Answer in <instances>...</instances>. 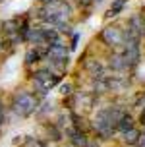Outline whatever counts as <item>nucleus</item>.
I'll return each instance as SVG.
<instances>
[{
	"instance_id": "obj_16",
	"label": "nucleus",
	"mask_w": 145,
	"mask_h": 147,
	"mask_svg": "<svg viewBox=\"0 0 145 147\" xmlns=\"http://www.w3.org/2000/svg\"><path fill=\"white\" fill-rule=\"evenodd\" d=\"M93 0H80V4H83V6H87V4H91Z\"/></svg>"
},
{
	"instance_id": "obj_11",
	"label": "nucleus",
	"mask_w": 145,
	"mask_h": 147,
	"mask_svg": "<svg viewBox=\"0 0 145 147\" xmlns=\"http://www.w3.org/2000/svg\"><path fill=\"white\" fill-rule=\"evenodd\" d=\"M110 66L114 68V70H126V62H124L122 54H114L110 58Z\"/></svg>"
},
{
	"instance_id": "obj_13",
	"label": "nucleus",
	"mask_w": 145,
	"mask_h": 147,
	"mask_svg": "<svg viewBox=\"0 0 145 147\" xmlns=\"http://www.w3.org/2000/svg\"><path fill=\"white\" fill-rule=\"evenodd\" d=\"M25 58H27V64H31V62H37V60H39V52L31 49V51L27 52V56H25Z\"/></svg>"
},
{
	"instance_id": "obj_8",
	"label": "nucleus",
	"mask_w": 145,
	"mask_h": 147,
	"mask_svg": "<svg viewBox=\"0 0 145 147\" xmlns=\"http://www.w3.org/2000/svg\"><path fill=\"white\" fill-rule=\"evenodd\" d=\"M68 136H70V140L76 147H85L87 145V140L85 136L80 132V130H68Z\"/></svg>"
},
{
	"instance_id": "obj_12",
	"label": "nucleus",
	"mask_w": 145,
	"mask_h": 147,
	"mask_svg": "<svg viewBox=\"0 0 145 147\" xmlns=\"http://www.w3.org/2000/svg\"><path fill=\"white\" fill-rule=\"evenodd\" d=\"M124 4H126V0H116L114 4L110 6V10H109V14H107V16H116L118 12H120V10H122Z\"/></svg>"
},
{
	"instance_id": "obj_18",
	"label": "nucleus",
	"mask_w": 145,
	"mask_h": 147,
	"mask_svg": "<svg viewBox=\"0 0 145 147\" xmlns=\"http://www.w3.org/2000/svg\"><path fill=\"white\" fill-rule=\"evenodd\" d=\"M0 49H2V41H0Z\"/></svg>"
},
{
	"instance_id": "obj_10",
	"label": "nucleus",
	"mask_w": 145,
	"mask_h": 147,
	"mask_svg": "<svg viewBox=\"0 0 145 147\" xmlns=\"http://www.w3.org/2000/svg\"><path fill=\"white\" fill-rule=\"evenodd\" d=\"M124 141H126V143H130V145L138 143V141H139V132H138V130H134V128L128 130V132L124 134Z\"/></svg>"
},
{
	"instance_id": "obj_2",
	"label": "nucleus",
	"mask_w": 145,
	"mask_h": 147,
	"mask_svg": "<svg viewBox=\"0 0 145 147\" xmlns=\"http://www.w3.org/2000/svg\"><path fill=\"white\" fill-rule=\"evenodd\" d=\"M120 118H122V112H118L116 109H105L97 114V118H95V128H97L99 134L109 136L116 126H118V120H120Z\"/></svg>"
},
{
	"instance_id": "obj_1",
	"label": "nucleus",
	"mask_w": 145,
	"mask_h": 147,
	"mask_svg": "<svg viewBox=\"0 0 145 147\" xmlns=\"http://www.w3.org/2000/svg\"><path fill=\"white\" fill-rule=\"evenodd\" d=\"M70 6L66 2H58V0H51L47 6L41 10V18L51 22L52 25H62L66 22V18L70 16Z\"/></svg>"
},
{
	"instance_id": "obj_5",
	"label": "nucleus",
	"mask_w": 145,
	"mask_h": 147,
	"mask_svg": "<svg viewBox=\"0 0 145 147\" xmlns=\"http://www.w3.org/2000/svg\"><path fill=\"white\" fill-rule=\"evenodd\" d=\"M143 29H145L143 20H141L139 16H134V18L130 20V23H128V31H126L124 35H126L128 41H139V37H141Z\"/></svg>"
},
{
	"instance_id": "obj_15",
	"label": "nucleus",
	"mask_w": 145,
	"mask_h": 147,
	"mask_svg": "<svg viewBox=\"0 0 145 147\" xmlns=\"http://www.w3.org/2000/svg\"><path fill=\"white\" fill-rule=\"evenodd\" d=\"M62 93L68 95V93H70V85H64V87H62Z\"/></svg>"
},
{
	"instance_id": "obj_17",
	"label": "nucleus",
	"mask_w": 145,
	"mask_h": 147,
	"mask_svg": "<svg viewBox=\"0 0 145 147\" xmlns=\"http://www.w3.org/2000/svg\"><path fill=\"white\" fill-rule=\"evenodd\" d=\"M43 2H51V0H43Z\"/></svg>"
},
{
	"instance_id": "obj_14",
	"label": "nucleus",
	"mask_w": 145,
	"mask_h": 147,
	"mask_svg": "<svg viewBox=\"0 0 145 147\" xmlns=\"http://www.w3.org/2000/svg\"><path fill=\"white\" fill-rule=\"evenodd\" d=\"M2 122H4V110H2V105H0V126H2Z\"/></svg>"
},
{
	"instance_id": "obj_9",
	"label": "nucleus",
	"mask_w": 145,
	"mask_h": 147,
	"mask_svg": "<svg viewBox=\"0 0 145 147\" xmlns=\"http://www.w3.org/2000/svg\"><path fill=\"white\" fill-rule=\"evenodd\" d=\"M116 128H118V130H120V132H128V130H132V128H134V120H132V116L130 114H122V118H120V120H118V126H116Z\"/></svg>"
},
{
	"instance_id": "obj_3",
	"label": "nucleus",
	"mask_w": 145,
	"mask_h": 147,
	"mask_svg": "<svg viewBox=\"0 0 145 147\" xmlns=\"http://www.w3.org/2000/svg\"><path fill=\"white\" fill-rule=\"evenodd\" d=\"M37 109V99L31 93H20V95H16L14 99V110L16 114H20V116H29L33 110Z\"/></svg>"
},
{
	"instance_id": "obj_6",
	"label": "nucleus",
	"mask_w": 145,
	"mask_h": 147,
	"mask_svg": "<svg viewBox=\"0 0 145 147\" xmlns=\"http://www.w3.org/2000/svg\"><path fill=\"white\" fill-rule=\"evenodd\" d=\"M103 41L107 45L116 47V45H122L126 41V35H124V31L120 27H107V29L103 31Z\"/></svg>"
},
{
	"instance_id": "obj_4",
	"label": "nucleus",
	"mask_w": 145,
	"mask_h": 147,
	"mask_svg": "<svg viewBox=\"0 0 145 147\" xmlns=\"http://www.w3.org/2000/svg\"><path fill=\"white\" fill-rule=\"evenodd\" d=\"M58 81H60V76L52 74L51 70H39V72L35 74V85L39 89H43V91L52 89Z\"/></svg>"
},
{
	"instance_id": "obj_7",
	"label": "nucleus",
	"mask_w": 145,
	"mask_h": 147,
	"mask_svg": "<svg viewBox=\"0 0 145 147\" xmlns=\"http://www.w3.org/2000/svg\"><path fill=\"white\" fill-rule=\"evenodd\" d=\"M49 58L68 62V51H66V45H62L60 41L51 43V45H49Z\"/></svg>"
}]
</instances>
